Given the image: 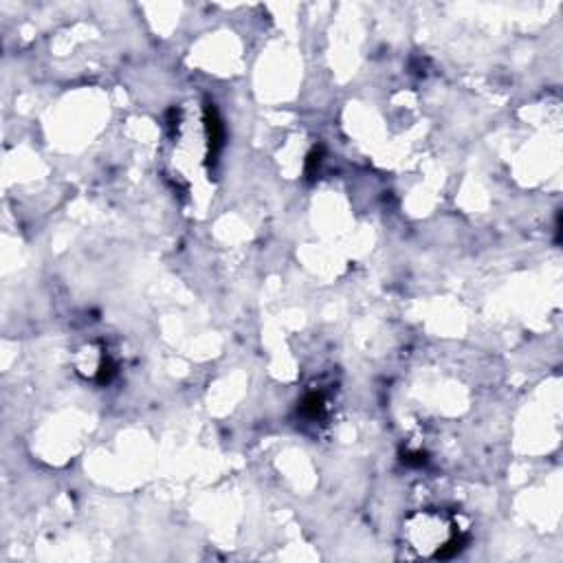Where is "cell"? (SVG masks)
<instances>
[{"label":"cell","instance_id":"2","mask_svg":"<svg viewBox=\"0 0 563 563\" xmlns=\"http://www.w3.org/2000/svg\"><path fill=\"white\" fill-rule=\"evenodd\" d=\"M302 414L306 416V418H311V420H315V418H319L321 414H323V396L321 394H308V396L302 401Z\"/></svg>","mask_w":563,"mask_h":563},{"label":"cell","instance_id":"1","mask_svg":"<svg viewBox=\"0 0 563 563\" xmlns=\"http://www.w3.org/2000/svg\"><path fill=\"white\" fill-rule=\"evenodd\" d=\"M205 123H207V137H209V163H216V157L222 150L224 128L218 119L216 108L211 104H207V108H205Z\"/></svg>","mask_w":563,"mask_h":563}]
</instances>
